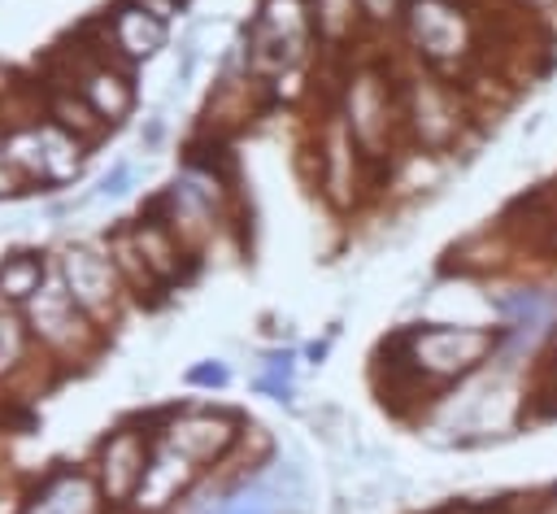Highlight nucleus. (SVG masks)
Wrapping results in <instances>:
<instances>
[{
    "instance_id": "bb28decb",
    "label": "nucleus",
    "mask_w": 557,
    "mask_h": 514,
    "mask_svg": "<svg viewBox=\"0 0 557 514\" xmlns=\"http://www.w3.org/2000/svg\"><path fill=\"white\" fill-rule=\"evenodd\" d=\"M161 139H165V105L144 118V126H139V148L152 152V148H161Z\"/></svg>"
},
{
    "instance_id": "ddd939ff",
    "label": "nucleus",
    "mask_w": 557,
    "mask_h": 514,
    "mask_svg": "<svg viewBox=\"0 0 557 514\" xmlns=\"http://www.w3.org/2000/svg\"><path fill=\"white\" fill-rule=\"evenodd\" d=\"M39 370H57L44 353H39V344H35V335H30V327H26V318H22V309H9V305H0V396H9V401H30L35 396V379H39ZM61 375V370H57ZM65 379V375H61Z\"/></svg>"
},
{
    "instance_id": "1a4fd4ad",
    "label": "nucleus",
    "mask_w": 557,
    "mask_h": 514,
    "mask_svg": "<svg viewBox=\"0 0 557 514\" xmlns=\"http://www.w3.org/2000/svg\"><path fill=\"white\" fill-rule=\"evenodd\" d=\"M57 274L70 287V296L104 327L113 331L122 322V314L131 309V292L109 257V248L100 240H65L57 248Z\"/></svg>"
},
{
    "instance_id": "4be33fe9",
    "label": "nucleus",
    "mask_w": 557,
    "mask_h": 514,
    "mask_svg": "<svg viewBox=\"0 0 557 514\" xmlns=\"http://www.w3.org/2000/svg\"><path fill=\"white\" fill-rule=\"evenodd\" d=\"M531 414H557V362H535L531 366Z\"/></svg>"
},
{
    "instance_id": "f704fd0d",
    "label": "nucleus",
    "mask_w": 557,
    "mask_h": 514,
    "mask_svg": "<svg viewBox=\"0 0 557 514\" xmlns=\"http://www.w3.org/2000/svg\"><path fill=\"white\" fill-rule=\"evenodd\" d=\"M187 4H191V0H187Z\"/></svg>"
},
{
    "instance_id": "20e7f679",
    "label": "nucleus",
    "mask_w": 557,
    "mask_h": 514,
    "mask_svg": "<svg viewBox=\"0 0 557 514\" xmlns=\"http://www.w3.org/2000/svg\"><path fill=\"white\" fill-rule=\"evenodd\" d=\"M318 61V35L305 0H261L239 30V65L270 87Z\"/></svg>"
},
{
    "instance_id": "c85d7f7f",
    "label": "nucleus",
    "mask_w": 557,
    "mask_h": 514,
    "mask_svg": "<svg viewBox=\"0 0 557 514\" xmlns=\"http://www.w3.org/2000/svg\"><path fill=\"white\" fill-rule=\"evenodd\" d=\"M331 340H335V335H322V340L300 344V362H305V366H322V362H326V353H331Z\"/></svg>"
},
{
    "instance_id": "aec40b11",
    "label": "nucleus",
    "mask_w": 557,
    "mask_h": 514,
    "mask_svg": "<svg viewBox=\"0 0 557 514\" xmlns=\"http://www.w3.org/2000/svg\"><path fill=\"white\" fill-rule=\"evenodd\" d=\"M257 362L265 379H278V383H296V370H300V344H270V348H257Z\"/></svg>"
},
{
    "instance_id": "7ed1b4c3",
    "label": "nucleus",
    "mask_w": 557,
    "mask_h": 514,
    "mask_svg": "<svg viewBox=\"0 0 557 514\" xmlns=\"http://www.w3.org/2000/svg\"><path fill=\"white\" fill-rule=\"evenodd\" d=\"M400 122H405V148L431 152V157H470V139L483 135V122L470 105V91L444 74H431L422 65H409L400 57Z\"/></svg>"
},
{
    "instance_id": "b1692460",
    "label": "nucleus",
    "mask_w": 557,
    "mask_h": 514,
    "mask_svg": "<svg viewBox=\"0 0 557 514\" xmlns=\"http://www.w3.org/2000/svg\"><path fill=\"white\" fill-rule=\"evenodd\" d=\"M131 183H135V161H131V157H117V161L100 174L96 196H100V200H122V196L131 192Z\"/></svg>"
},
{
    "instance_id": "f8f14e48",
    "label": "nucleus",
    "mask_w": 557,
    "mask_h": 514,
    "mask_svg": "<svg viewBox=\"0 0 557 514\" xmlns=\"http://www.w3.org/2000/svg\"><path fill=\"white\" fill-rule=\"evenodd\" d=\"M205 479V470L196 462H187L178 449L170 444H152V457H148V470L126 505V514H174L183 505V497Z\"/></svg>"
},
{
    "instance_id": "dca6fc26",
    "label": "nucleus",
    "mask_w": 557,
    "mask_h": 514,
    "mask_svg": "<svg viewBox=\"0 0 557 514\" xmlns=\"http://www.w3.org/2000/svg\"><path fill=\"white\" fill-rule=\"evenodd\" d=\"M100 244L109 248V257H113L122 283H126V292H131V305H139V309H161V305L170 301V287L148 270L139 244H135V235H131V222H113V227L100 235Z\"/></svg>"
},
{
    "instance_id": "cd10ccee",
    "label": "nucleus",
    "mask_w": 557,
    "mask_h": 514,
    "mask_svg": "<svg viewBox=\"0 0 557 514\" xmlns=\"http://www.w3.org/2000/svg\"><path fill=\"white\" fill-rule=\"evenodd\" d=\"M135 4L152 17H161V22H178L187 13V0H135Z\"/></svg>"
},
{
    "instance_id": "39448f33",
    "label": "nucleus",
    "mask_w": 557,
    "mask_h": 514,
    "mask_svg": "<svg viewBox=\"0 0 557 514\" xmlns=\"http://www.w3.org/2000/svg\"><path fill=\"white\" fill-rule=\"evenodd\" d=\"M22 318H26L30 335H35V344H39V353H44L61 375L91 370V366L104 357L109 340H113V331H104V327L70 296V287L61 283L57 270H52V279L39 287V296L22 305Z\"/></svg>"
},
{
    "instance_id": "2eb2a0df",
    "label": "nucleus",
    "mask_w": 557,
    "mask_h": 514,
    "mask_svg": "<svg viewBox=\"0 0 557 514\" xmlns=\"http://www.w3.org/2000/svg\"><path fill=\"white\" fill-rule=\"evenodd\" d=\"M318 35V57L322 61H348L357 48H370V30L361 17V0H305Z\"/></svg>"
},
{
    "instance_id": "9d476101",
    "label": "nucleus",
    "mask_w": 557,
    "mask_h": 514,
    "mask_svg": "<svg viewBox=\"0 0 557 514\" xmlns=\"http://www.w3.org/2000/svg\"><path fill=\"white\" fill-rule=\"evenodd\" d=\"M83 30H87V39L104 57H113V61H122L131 70H139L144 61H152L170 44V22L144 13L135 0H113L109 9H100L96 17H87Z\"/></svg>"
},
{
    "instance_id": "a211bd4d",
    "label": "nucleus",
    "mask_w": 557,
    "mask_h": 514,
    "mask_svg": "<svg viewBox=\"0 0 557 514\" xmlns=\"http://www.w3.org/2000/svg\"><path fill=\"white\" fill-rule=\"evenodd\" d=\"M39 139H44V192H61V187L78 183L96 144L74 135L70 126L44 118V113H39Z\"/></svg>"
},
{
    "instance_id": "7c9ffc66",
    "label": "nucleus",
    "mask_w": 557,
    "mask_h": 514,
    "mask_svg": "<svg viewBox=\"0 0 557 514\" xmlns=\"http://www.w3.org/2000/svg\"><path fill=\"white\" fill-rule=\"evenodd\" d=\"M544 126H548V109H531V113L518 122V135H522V139H535Z\"/></svg>"
},
{
    "instance_id": "9b49d317",
    "label": "nucleus",
    "mask_w": 557,
    "mask_h": 514,
    "mask_svg": "<svg viewBox=\"0 0 557 514\" xmlns=\"http://www.w3.org/2000/svg\"><path fill=\"white\" fill-rule=\"evenodd\" d=\"M17 514H113L87 462H52L48 470L22 479Z\"/></svg>"
},
{
    "instance_id": "6e6552de",
    "label": "nucleus",
    "mask_w": 557,
    "mask_h": 514,
    "mask_svg": "<svg viewBox=\"0 0 557 514\" xmlns=\"http://www.w3.org/2000/svg\"><path fill=\"white\" fill-rule=\"evenodd\" d=\"M152 444H157V436H152V427L144 423L139 409L122 414L113 427H104L96 436V444L87 453V466H91V475H96L113 514H126V505H131V497H135V488L148 470Z\"/></svg>"
},
{
    "instance_id": "6ab92c4d",
    "label": "nucleus",
    "mask_w": 557,
    "mask_h": 514,
    "mask_svg": "<svg viewBox=\"0 0 557 514\" xmlns=\"http://www.w3.org/2000/svg\"><path fill=\"white\" fill-rule=\"evenodd\" d=\"M513 209L527 213V227H518L513 218H505V227L513 231L518 248L531 240V248H535L548 266H557V192H531V196H522Z\"/></svg>"
},
{
    "instance_id": "393cba45",
    "label": "nucleus",
    "mask_w": 557,
    "mask_h": 514,
    "mask_svg": "<svg viewBox=\"0 0 557 514\" xmlns=\"http://www.w3.org/2000/svg\"><path fill=\"white\" fill-rule=\"evenodd\" d=\"M35 187L26 183V174L9 161V152L0 148V200H17V196H30Z\"/></svg>"
},
{
    "instance_id": "473e14b6",
    "label": "nucleus",
    "mask_w": 557,
    "mask_h": 514,
    "mask_svg": "<svg viewBox=\"0 0 557 514\" xmlns=\"http://www.w3.org/2000/svg\"><path fill=\"white\" fill-rule=\"evenodd\" d=\"M431 514H457V510H453V505H444V510H431Z\"/></svg>"
},
{
    "instance_id": "0eeeda50",
    "label": "nucleus",
    "mask_w": 557,
    "mask_h": 514,
    "mask_svg": "<svg viewBox=\"0 0 557 514\" xmlns=\"http://www.w3.org/2000/svg\"><path fill=\"white\" fill-rule=\"evenodd\" d=\"M309 161H313V187L318 196L335 209V213H352L361 209L370 196H379L383 179L379 170L361 157V148L352 144V135L344 131V122L335 118V109L326 105V113L313 126V144H309Z\"/></svg>"
},
{
    "instance_id": "5701e85b",
    "label": "nucleus",
    "mask_w": 557,
    "mask_h": 514,
    "mask_svg": "<svg viewBox=\"0 0 557 514\" xmlns=\"http://www.w3.org/2000/svg\"><path fill=\"white\" fill-rule=\"evenodd\" d=\"M400 13H405V0H361V17H366L370 39H379L383 30L392 35L396 22H400Z\"/></svg>"
},
{
    "instance_id": "a878e982",
    "label": "nucleus",
    "mask_w": 557,
    "mask_h": 514,
    "mask_svg": "<svg viewBox=\"0 0 557 514\" xmlns=\"http://www.w3.org/2000/svg\"><path fill=\"white\" fill-rule=\"evenodd\" d=\"M252 392H265L274 405H283V409H296V383H278V379H265V375H257V379H252Z\"/></svg>"
},
{
    "instance_id": "f3484780",
    "label": "nucleus",
    "mask_w": 557,
    "mask_h": 514,
    "mask_svg": "<svg viewBox=\"0 0 557 514\" xmlns=\"http://www.w3.org/2000/svg\"><path fill=\"white\" fill-rule=\"evenodd\" d=\"M57 270V253L39 248V244H17L0 253V305L22 309L26 301L39 296V287L52 279Z\"/></svg>"
},
{
    "instance_id": "72a5a7b5",
    "label": "nucleus",
    "mask_w": 557,
    "mask_h": 514,
    "mask_svg": "<svg viewBox=\"0 0 557 514\" xmlns=\"http://www.w3.org/2000/svg\"><path fill=\"white\" fill-rule=\"evenodd\" d=\"M548 492H553V497H557V479H553V484H548Z\"/></svg>"
},
{
    "instance_id": "2f4dec72",
    "label": "nucleus",
    "mask_w": 557,
    "mask_h": 514,
    "mask_svg": "<svg viewBox=\"0 0 557 514\" xmlns=\"http://www.w3.org/2000/svg\"><path fill=\"white\" fill-rule=\"evenodd\" d=\"M535 362H557V314L548 318V327H544V344H540V357Z\"/></svg>"
},
{
    "instance_id": "f03ea898",
    "label": "nucleus",
    "mask_w": 557,
    "mask_h": 514,
    "mask_svg": "<svg viewBox=\"0 0 557 514\" xmlns=\"http://www.w3.org/2000/svg\"><path fill=\"white\" fill-rule=\"evenodd\" d=\"M396 35L409 65H422L453 83L474 78L487 65L492 48V22L474 0H405Z\"/></svg>"
},
{
    "instance_id": "423d86ee",
    "label": "nucleus",
    "mask_w": 557,
    "mask_h": 514,
    "mask_svg": "<svg viewBox=\"0 0 557 514\" xmlns=\"http://www.w3.org/2000/svg\"><path fill=\"white\" fill-rule=\"evenodd\" d=\"M139 414L161 444L178 449L205 475L226 466V457L239 449V440L252 423L244 409L222 405V401H170V405H152Z\"/></svg>"
},
{
    "instance_id": "4468645a",
    "label": "nucleus",
    "mask_w": 557,
    "mask_h": 514,
    "mask_svg": "<svg viewBox=\"0 0 557 514\" xmlns=\"http://www.w3.org/2000/svg\"><path fill=\"white\" fill-rule=\"evenodd\" d=\"M131 235H135V244H139V253H144V261H148V270H152L170 292H178L183 283L196 279V270H200L205 257H196V253L170 231V222L157 218L148 205H139V213L131 218Z\"/></svg>"
},
{
    "instance_id": "c756f323",
    "label": "nucleus",
    "mask_w": 557,
    "mask_h": 514,
    "mask_svg": "<svg viewBox=\"0 0 557 514\" xmlns=\"http://www.w3.org/2000/svg\"><path fill=\"white\" fill-rule=\"evenodd\" d=\"M453 510H457V514H509L505 497H496V501H457Z\"/></svg>"
},
{
    "instance_id": "412c9836",
    "label": "nucleus",
    "mask_w": 557,
    "mask_h": 514,
    "mask_svg": "<svg viewBox=\"0 0 557 514\" xmlns=\"http://www.w3.org/2000/svg\"><path fill=\"white\" fill-rule=\"evenodd\" d=\"M183 383H187L191 392H222V388L231 383V366H226L222 357H200V362H191V366L183 370Z\"/></svg>"
},
{
    "instance_id": "f257e3e1",
    "label": "nucleus",
    "mask_w": 557,
    "mask_h": 514,
    "mask_svg": "<svg viewBox=\"0 0 557 514\" xmlns=\"http://www.w3.org/2000/svg\"><path fill=\"white\" fill-rule=\"evenodd\" d=\"M331 109L361 148V157L379 170L383 187L392 161L405 152V122H400V57L357 52L348 61H331Z\"/></svg>"
}]
</instances>
